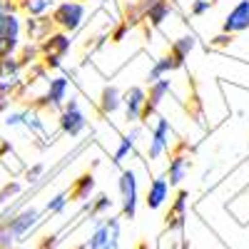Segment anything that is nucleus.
I'll return each mask as SVG.
<instances>
[{"instance_id": "obj_34", "label": "nucleus", "mask_w": 249, "mask_h": 249, "mask_svg": "<svg viewBox=\"0 0 249 249\" xmlns=\"http://www.w3.org/2000/svg\"><path fill=\"white\" fill-rule=\"evenodd\" d=\"M18 3H23V0H18Z\"/></svg>"}, {"instance_id": "obj_14", "label": "nucleus", "mask_w": 249, "mask_h": 249, "mask_svg": "<svg viewBox=\"0 0 249 249\" xmlns=\"http://www.w3.org/2000/svg\"><path fill=\"white\" fill-rule=\"evenodd\" d=\"M97 107H100V115H102V117L115 115V112L122 107V92H120L115 85H105V88H102V92H100Z\"/></svg>"}, {"instance_id": "obj_9", "label": "nucleus", "mask_w": 249, "mask_h": 249, "mask_svg": "<svg viewBox=\"0 0 249 249\" xmlns=\"http://www.w3.org/2000/svg\"><path fill=\"white\" fill-rule=\"evenodd\" d=\"M244 30H249V0H239L222 23V33L237 35V33H244Z\"/></svg>"}, {"instance_id": "obj_1", "label": "nucleus", "mask_w": 249, "mask_h": 249, "mask_svg": "<svg viewBox=\"0 0 249 249\" xmlns=\"http://www.w3.org/2000/svg\"><path fill=\"white\" fill-rule=\"evenodd\" d=\"M85 5L82 3H75V0H62V3H55L53 13H50V20H53V25L60 30V33H77L82 28V23H85Z\"/></svg>"}, {"instance_id": "obj_20", "label": "nucleus", "mask_w": 249, "mask_h": 249, "mask_svg": "<svg viewBox=\"0 0 249 249\" xmlns=\"http://www.w3.org/2000/svg\"><path fill=\"white\" fill-rule=\"evenodd\" d=\"M20 8H23L30 18H40V15L53 13L55 0H23V3H20Z\"/></svg>"}, {"instance_id": "obj_11", "label": "nucleus", "mask_w": 249, "mask_h": 249, "mask_svg": "<svg viewBox=\"0 0 249 249\" xmlns=\"http://www.w3.org/2000/svg\"><path fill=\"white\" fill-rule=\"evenodd\" d=\"M187 197H190V195H187L184 190H179L175 202L170 204V212H167V217H164V230H167V232H175V230H182V227H184V219H187Z\"/></svg>"}, {"instance_id": "obj_16", "label": "nucleus", "mask_w": 249, "mask_h": 249, "mask_svg": "<svg viewBox=\"0 0 249 249\" xmlns=\"http://www.w3.org/2000/svg\"><path fill=\"white\" fill-rule=\"evenodd\" d=\"M177 68H182V62H177L170 53L162 55L160 60H155V65H152L150 72H147V85H152V82H157V80H164V75H170V72L177 70Z\"/></svg>"}, {"instance_id": "obj_8", "label": "nucleus", "mask_w": 249, "mask_h": 249, "mask_svg": "<svg viewBox=\"0 0 249 249\" xmlns=\"http://www.w3.org/2000/svg\"><path fill=\"white\" fill-rule=\"evenodd\" d=\"M144 100H147V90L140 88V85H132L122 92V107H124V120H127V124L140 122L142 110H144Z\"/></svg>"}, {"instance_id": "obj_29", "label": "nucleus", "mask_w": 249, "mask_h": 249, "mask_svg": "<svg viewBox=\"0 0 249 249\" xmlns=\"http://www.w3.org/2000/svg\"><path fill=\"white\" fill-rule=\"evenodd\" d=\"M43 172H45V167H43V164H33V167L25 172V177H28V182H35V179H37L40 175H43Z\"/></svg>"}, {"instance_id": "obj_19", "label": "nucleus", "mask_w": 249, "mask_h": 249, "mask_svg": "<svg viewBox=\"0 0 249 249\" xmlns=\"http://www.w3.org/2000/svg\"><path fill=\"white\" fill-rule=\"evenodd\" d=\"M137 137H140V127H132L127 135H122V137H120V144H117V150H115V155H112V162H115V164H120L124 157H127V155L135 150Z\"/></svg>"}, {"instance_id": "obj_26", "label": "nucleus", "mask_w": 249, "mask_h": 249, "mask_svg": "<svg viewBox=\"0 0 249 249\" xmlns=\"http://www.w3.org/2000/svg\"><path fill=\"white\" fill-rule=\"evenodd\" d=\"M13 13H15V3H13V0H0V35H3L5 23H8V18Z\"/></svg>"}, {"instance_id": "obj_24", "label": "nucleus", "mask_w": 249, "mask_h": 249, "mask_svg": "<svg viewBox=\"0 0 249 249\" xmlns=\"http://www.w3.org/2000/svg\"><path fill=\"white\" fill-rule=\"evenodd\" d=\"M20 45V37H5V35H0V60L3 57H10Z\"/></svg>"}, {"instance_id": "obj_12", "label": "nucleus", "mask_w": 249, "mask_h": 249, "mask_svg": "<svg viewBox=\"0 0 249 249\" xmlns=\"http://www.w3.org/2000/svg\"><path fill=\"white\" fill-rule=\"evenodd\" d=\"M170 199V182L164 177H155L147 187V195H144V204L147 210H160V207Z\"/></svg>"}, {"instance_id": "obj_7", "label": "nucleus", "mask_w": 249, "mask_h": 249, "mask_svg": "<svg viewBox=\"0 0 249 249\" xmlns=\"http://www.w3.org/2000/svg\"><path fill=\"white\" fill-rule=\"evenodd\" d=\"M5 222H8V227H10L15 242L20 244V242H25V237L37 227V222H40V210H35V207H25L23 212L13 214V217L5 219Z\"/></svg>"}, {"instance_id": "obj_2", "label": "nucleus", "mask_w": 249, "mask_h": 249, "mask_svg": "<svg viewBox=\"0 0 249 249\" xmlns=\"http://www.w3.org/2000/svg\"><path fill=\"white\" fill-rule=\"evenodd\" d=\"M72 48V40L68 33H50L43 43H40V62L48 68V70H57L62 65V57H65Z\"/></svg>"}, {"instance_id": "obj_33", "label": "nucleus", "mask_w": 249, "mask_h": 249, "mask_svg": "<svg viewBox=\"0 0 249 249\" xmlns=\"http://www.w3.org/2000/svg\"><path fill=\"white\" fill-rule=\"evenodd\" d=\"M13 249H25V247H13Z\"/></svg>"}, {"instance_id": "obj_6", "label": "nucleus", "mask_w": 249, "mask_h": 249, "mask_svg": "<svg viewBox=\"0 0 249 249\" xmlns=\"http://www.w3.org/2000/svg\"><path fill=\"white\" fill-rule=\"evenodd\" d=\"M68 92H70V80L68 77H53L48 80V92L43 97H37L35 107H50V110H62L68 100Z\"/></svg>"}, {"instance_id": "obj_30", "label": "nucleus", "mask_w": 249, "mask_h": 249, "mask_svg": "<svg viewBox=\"0 0 249 249\" xmlns=\"http://www.w3.org/2000/svg\"><path fill=\"white\" fill-rule=\"evenodd\" d=\"M127 30H130V25H127V23H120V25L112 30V35H110V37L117 43V40H122V37H124V33H127Z\"/></svg>"}, {"instance_id": "obj_22", "label": "nucleus", "mask_w": 249, "mask_h": 249, "mask_svg": "<svg viewBox=\"0 0 249 249\" xmlns=\"http://www.w3.org/2000/svg\"><path fill=\"white\" fill-rule=\"evenodd\" d=\"M37 60H40V45L37 43H28L23 50H20V57H18L20 68H30V65H35Z\"/></svg>"}, {"instance_id": "obj_25", "label": "nucleus", "mask_w": 249, "mask_h": 249, "mask_svg": "<svg viewBox=\"0 0 249 249\" xmlns=\"http://www.w3.org/2000/svg\"><path fill=\"white\" fill-rule=\"evenodd\" d=\"M20 192H23V184L20 182H8L3 190H0V204H8L13 197H18Z\"/></svg>"}, {"instance_id": "obj_27", "label": "nucleus", "mask_w": 249, "mask_h": 249, "mask_svg": "<svg viewBox=\"0 0 249 249\" xmlns=\"http://www.w3.org/2000/svg\"><path fill=\"white\" fill-rule=\"evenodd\" d=\"M214 5V0H192V5H190V15L199 18L204 13H210V8Z\"/></svg>"}, {"instance_id": "obj_17", "label": "nucleus", "mask_w": 249, "mask_h": 249, "mask_svg": "<svg viewBox=\"0 0 249 249\" xmlns=\"http://www.w3.org/2000/svg\"><path fill=\"white\" fill-rule=\"evenodd\" d=\"M92 190H95V177H92V172H85V175H80V177L72 182L68 197H70L72 202H85V199H90Z\"/></svg>"}, {"instance_id": "obj_23", "label": "nucleus", "mask_w": 249, "mask_h": 249, "mask_svg": "<svg viewBox=\"0 0 249 249\" xmlns=\"http://www.w3.org/2000/svg\"><path fill=\"white\" fill-rule=\"evenodd\" d=\"M68 207V192H60V195H55L53 199H48V204H45V212H50V214H60L62 210Z\"/></svg>"}, {"instance_id": "obj_32", "label": "nucleus", "mask_w": 249, "mask_h": 249, "mask_svg": "<svg viewBox=\"0 0 249 249\" xmlns=\"http://www.w3.org/2000/svg\"><path fill=\"white\" fill-rule=\"evenodd\" d=\"M75 3H82V5H85V3H92V0H75Z\"/></svg>"}, {"instance_id": "obj_28", "label": "nucleus", "mask_w": 249, "mask_h": 249, "mask_svg": "<svg viewBox=\"0 0 249 249\" xmlns=\"http://www.w3.org/2000/svg\"><path fill=\"white\" fill-rule=\"evenodd\" d=\"M232 43H234V35H230V33H219L212 37V48H230Z\"/></svg>"}, {"instance_id": "obj_18", "label": "nucleus", "mask_w": 249, "mask_h": 249, "mask_svg": "<svg viewBox=\"0 0 249 249\" xmlns=\"http://www.w3.org/2000/svg\"><path fill=\"white\" fill-rule=\"evenodd\" d=\"M195 48H197V37H195V35H182V37H177L175 43L170 45V55H172L177 62H182V65H184L187 55H190Z\"/></svg>"}, {"instance_id": "obj_3", "label": "nucleus", "mask_w": 249, "mask_h": 249, "mask_svg": "<svg viewBox=\"0 0 249 249\" xmlns=\"http://www.w3.org/2000/svg\"><path fill=\"white\" fill-rule=\"evenodd\" d=\"M117 190H120V207H122V217L124 219H135L137 214V199H140V190H137V177L132 170H122L120 179H117Z\"/></svg>"}, {"instance_id": "obj_15", "label": "nucleus", "mask_w": 249, "mask_h": 249, "mask_svg": "<svg viewBox=\"0 0 249 249\" xmlns=\"http://www.w3.org/2000/svg\"><path fill=\"white\" fill-rule=\"evenodd\" d=\"M187 170H190V157L182 155V152H175V155L170 157L167 177H164V179L170 182V187H177V184H182V179L187 177Z\"/></svg>"}, {"instance_id": "obj_10", "label": "nucleus", "mask_w": 249, "mask_h": 249, "mask_svg": "<svg viewBox=\"0 0 249 249\" xmlns=\"http://www.w3.org/2000/svg\"><path fill=\"white\" fill-rule=\"evenodd\" d=\"M140 3H142V20L150 23L152 28H160L172 13L170 0H140Z\"/></svg>"}, {"instance_id": "obj_21", "label": "nucleus", "mask_w": 249, "mask_h": 249, "mask_svg": "<svg viewBox=\"0 0 249 249\" xmlns=\"http://www.w3.org/2000/svg\"><path fill=\"white\" fill-rule=\"evenodd\" d=\"M112 210V199L107 195H97L95 199H90V204H85V212H90V217H102Z\"/></svg>"}, {"instance_id": "obj_31", "label": "nucleus", "mask_w": 249, "mask_h": 249, "mask_svg": "<svg viewBox=\"0 0 249 249\" xmlns=\"http://www.w3.org/2000/svg\"><path fill=\"white\" fill-rule=\"evenodd\" d=\"M8 105H10V97L8 95H0V112H3Z\"/></svg>"}, {"instance_id": "obj_13", "label": "nucleus", "mask_w": 249, "mask_h": 249, "mask_svg": "<svg viewBox=\"0 0 249 249\" xmlns=\"http://www.w3.org/2000/svg\"><path fill=\"white\" fill-rule=\"evenodd\" d=\"M53 28L55 25H53L50 15H40V18H28L25 20V33H28V37L33 40V43H37V45L43 43L50 33H55Z\"/></svg>"}, {"instance_id": "obj_4", "label": "nucleus", "mask_w": 249, "mask_h": 249, "mask_svg": "<svg viewBox=\"0 0 249 249\" xmlns=\"http://www.w3.org/2000/svg\"><path fill=\"white\" fill-rule=\"evenodd\" d=\"M60 130L70 135V137H80L82 132L88 130V117L85 112L80 110V102L77 97H70L65 105H62V112H60Z\"/></svg>"}, {"instance_id": "obj_5", "label": "nucleus", "mask_w": 249, "mask_h": 249, "mask_svg": "<svg viewBox=\"0 0 249 249\" xmlns=\"http://www.w3.org/2000/svg\"><path fill=\"white\" fill-rule=\"evenodd\" d=\"M170 144H172V124H170L167 117H157L155 127H152V137H150L147 157L160 160L164 152H170Z\"/></svg>"}]
</instances>
